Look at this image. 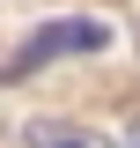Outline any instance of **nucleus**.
Returning <instances> with one entry per match:
<instances>
[{"mask_svg":"<svg viewBox=\"0 0 140 148\" xmlns=\"http://www.w3.org/2000/svg\"><path fill=\"white\" fill-rule=\"evenodd\" d=\"M88 52H111V22H96V15H59V22H44V30L22 37V52L0 67V82H15V74L44 67V59H88Z\"/></svg>","mask_w":140,"mask_h":148,"instance_id":"obj_1","label":"nucleus"},{"mask_svg":"<svg viewBox=\"0 0 140 148\" xmlns=\"http://www.w3.org/2000/svg\"><path fill=\"white\" fill-rule=\"evenodd\" d=\"M30 148H118V141H103V133H88V126H59V119H37V126H30Z\"/></svg>","mask_w":140,"mask_h":148,"instance_id":"obj_2","label":"nucleus"},{"mask_svg":"<svg viewBox=\"0 0 140 148\" xmlns=\"http://www.w3.org/2000/svg\"><path fill=\"white\" fill-rule=\"evenodd\" d=\"M133 148H140V126H133Z\"/></svg>","mask_w":140,"mask_h":148,"instance_id":"obj_3","label":"nucleus"}]
</instances>
